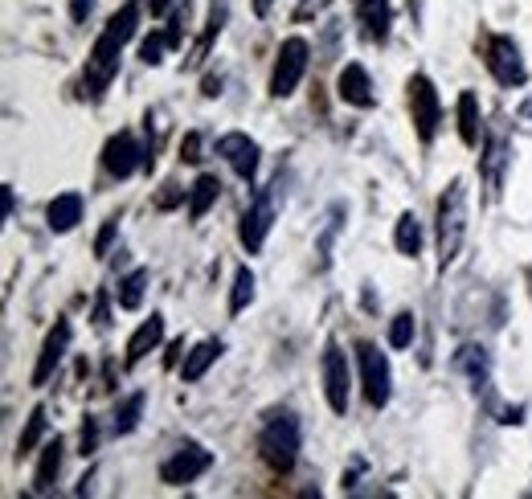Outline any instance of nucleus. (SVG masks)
Instances as JSON below:
<instances>
[{"label":"nucleus","instance_id":"f257e3e1","mask_svg":"<svg viewBox=\"0 0 532 499\" xmlns=\"http://www.w3.org/2000/svg\"><path fill=\"white\" fill-rule=\"evenodd\" d=\"M136 29H140V5H136V0H127V5L107 21V29L95 37L91 58H86L82 86H86V95H91V99H99L103 90L111 86V78L119 74V54H123V45L136 37Z\"/></svg>","mask_w":532,"mask_h":499},{"label":"nucleus","instance_id":"f03ea898","mask_svg":"<svg viewBox=\"0 0 532 499\" xmlns=\"http://www.w3.org/2000/svg\"><path fill=\"white\" fill-rule=\"evenodd\" d=\"M299 446H303V426L291 410H279L262 422V434H258V450L271 471L287 475L295 463H299Z\"/></svg>","mask_w":532,"mask_h":499},{"label":"nucleus","instance_id":"7ed1b4c3","mask_svg":"<svg viewBox=\"0 0 532 499\" xmlns=\"http://www.w3.org/2000/svg\"><path fill=\"white\" fill-rule=\"evenodd\" d=\"M467 238V180L455 176L447 193L438 197V258L442 266L455 262Z\"/></svg>","mask_w":532,"mask_h":499},{"label":"nucleus","instance_id":"20e7f679","mask_svg":"<svg viewBox=\"0 0 532 499\" xmlns=\"http://www.w3.org/2000/svg\"><path fill=\"white\" fill-rule=\"evenodd\" d=\"M279 201H283V176H275L271 185L254 193V201H250V209H246V217H242V230H238L246 254H258V250L266 246V238H271V225H275Z\"/></svg>","mask_w":532,"mask_h":499},{"label":"nucleus","instance_id":"39448f33","mask_svg":"<svg viewBox=\"0 0 532 499\" xmlns=\"http://www.w3.org/2000/svg\"><path fill=\"white\" fill-rule=\"evenodd\" d=\"M307 62H312V45L303 37H287L279 45V58H275V74H271V95L275 99H291L295 86L307 74Z\"/></svg>","mask_w":532,"mask_h":499},{"label":"nucleus","instance_id":"423d86ee","mask_svg":"<svg viewBox=\"0 0 532 499\" xmlns=\"http://www.w3.org/2000/svg\"><path fill=\"white\" fill-rule=\"evenodd\" d=\"M357 365H361V385L365 401L373 410H385L393 397V373H389V356L377 344H357Z\"/></svg>","mask_w":532,"mask_h":499},{"label":"nucleus","instance_id":"0eeeda50","mask_svg":"<svg viewBox=\"0 0 532 499\" xmlns=\"http://www.w3.org/2000/svg\"><path fill=\"white\" fill-rule=\"evenodd\" d=\"M410 90V115H414V131H418V140L430 144L434 135H438V123H442V99H438V90L426 74H414L406 82Z\"/></svg>","mask_w":532,"mask_h":499},{"label":"nucleus","instance_id":"6e6552de","mask_svg":"<svg viewBox=\"0 0 532 499\" xmlns=\"http://www.w3.org/2000/svg\"><path fill=\"white\" fill-rule=\"evenodd\" d=\"M320 377H324V397L332 405V414H348V393H352V373H348V352L328 340L320 356Z\"/></svg>","mask_w":532,"mask_h":499},{"label":"nucleus","instance_id":"1a4fd4ad","mask_svg":"<svg viewBox=\"0 0 532 499\" xmlns=\"http://www.w3.org/2000/svg\"><path fill=\"white\" fill-rule=\"evenodd\" d=\"M209 467H213V455H209V450H205L201 442H185V446H176L172 455L160 463V479H164L168 487H185V483L201 479Z\"/></svg>","mask_w":532,"mask_h":499},{"label":"nucleus","instance_id":"9d476101","mask_svg":"<svg viewBox=\"0 0 532 499\" xmlns=\"http://www.w3.org/2000/svg\"><path fill=\"white\" fill-rule=\"evenodd\" d=\"M487 66H492L500 86H524L528 82V66L520 58V45L508 33H496L492 41H487Z\"/></svg>","mask_w":532,"mask_h":499},{"label":"nucleus","instance_id":"9b49d317","mask_svg":"<svg viewBox=\"0 0 532 499\" xmlns=\"http://www.w3.org/2000/svg\"><path fill=\"white\" fill-rule=\"evenodd\" d=\"M70 340H74V328H70V320H58L54 328H50V336H46V344H41V352H37V365H33V385L41 389L54 373H58V365L66 360V352H70Z\"/></svg>","mask_w":532,"mask_h":499},{"label":"nucleus","instance_id":"f8f14e48","mask_svg":"<svg viewBox=\"0 0 532 499\" xmlns=\"http://www.w3.org/2000/svg\"><path fill=\"white\" fill-rule=\"evenodd\" d=\"M140 164H148V160H144V148L136 144V135H131V131H119V135H111V140H107V148H103V168H107V176H115V180H127V176L136 172Z\"/></svg>","mask_w":532,"mask_h":499},{"label":"nucleus","instance_id":"ddd939ff","mask_svg":"<svg viewBox=\"0 0 532 499\" xmlns=\"http://www.w3.org/2000/svg\"><path fill=\"white\" fill-rule=\"evenodd\" d=\"M217 156H226L234 176H242L246 185L258 176V144L250 140L246 131H226V135H221V140H217Z\"/></svg>","mask_w":532,"mask_h":499},{"label":"nucleus","instance_id":"4468645a","mask_svg":"<svg viewBox=\"0 0 532 499\" xmlns=\"http://www.w3.org/2000/svg\"><path fill=\"white\" fill-rule=\"evenodd\" d=\"M336 95H340V103H348V107H361V111L377 107L373 78H369V70H365L361 62H348V66L340 70V78H336Z\"/></svg>","mask_w":532,"mask_h":499},{"label":"nucleus","instance_id":"2eb2a0df","mask_svg":"<svg viewBox=\"0 0 532 499\" xmlns=\"http://www.w3.org/2000/svg\"><path fill=\"white\" fill-rule=\"evenodd\" d=\"M226 17H230V0H213V9H209V21L201 29V41L193 45V54H189V66H201L213 50V41L221 37V29H226Z\"/></svg>","mask_w":532,"mask_h":499},{"label":"nucleus","instance_id":"dca6fc26","mask_svg":"<svg viewBox=\"0 0 532 499\" xmlns=\"http://www.w3.org/2000/svg\"><path fill=\"white\" fill-rule=\"evenodd\" d=\"M357 5V17L365 25V33L373 41H385L389 29H393V9H389V0H352Z\"/></svg>","mask_w":532,"mask_h":499},{"label":"nucleus","instance_id":"f3484780","mask_svg":"<svg viewBox=\"0 0 532 499\" xmlns=\"http://www.w3.org/2000/svg\"><path fill=\"white\" fill-rule=\"evenodd\" d=\"M160 340H164V315H152V320H144L136 328V336L127 340V365H140L148 352L160 348Z\"/></svg>","mask_w":532,"mask_h":499},{"label":"nucleus","instance_id":"a211bd4d","mask_svg":"<svg viewBox=\"0 0 532 499\" xmlns=\"http://www.w3.org/2000/svg\"><path fill=\"white\" fill-rule=\"evenodd\" d=\"M455 369L467 373V381H471L475 389H483V385H487V373H492V356H487L483 344H463V348L455 352Z\"/></svg>","mask_w":532,"mask_h":499},{"label":"nucleus","instance_id":"6ab92c4d","mask_svg":"<svg viewBox=\"0 0 532 499\" xmlns=\"http://www.w3.org/2000/svg\"><path fill=\"white\" fill-rule=\"evenodd\" d=\"M78 221H82V197H78V193H62V197L50 201V209H46V225H50L54 234H70Z\"/></svg>","mask_w":532,"mask_h":499},{"label":"nucleus","instance_id":"aec40b11","mask_svg":"<svg viewBox=\"0 0 532 499\" xmlns=\"http://www.w3.org/2000/svg\"><path fill=\"white\" fill-rule=\"evenodd\" d=\"M62 455H66L62 438L46 442V450H41V459H37V471H33V491H37V495L54 491V479H58V471H62Z\"/></svg>","mask_w":532,"mask_h":499},{"label":"nucleus","instance_id":"412c9836","mask_svg":"<svg viewBox=\"0 0 532 499\" xmlns=\"http://www.w3.org/2000/svg\"><path fill=\"white\" fill-rule=\"evenodd\" d=\"M217 197H221V180L213 172H201L189 189V221H201L217 205Z\"/></svg>","mask_w":532,"mask_h":499},{"label":"nucleus","instance_id":"4be33fe9","mask_svg":"<svg viewBox=\"0 0 532 499\" xmlns=\"http://www.w3.org/2000/svg\"><path fill=\"white\" fill-rule=\"evenodd\" d=\"M221 352H226V344H221V340H201L193 352H185L181 377H185V381H201V377L209 373V365H213V360H217Z\"/></svg>","mask_w":532,"mask_h":499},{"label":"nucleus","instance_id":"5701e85b","mask_svg":"<svg viewBox=\"0 0 532 499\" xmlns=\"http://www.w3.org/2000/svg\"><path fill=\"white\" fill-rule=\"evenodd\" d=\"M393 246L402 258H418L422 254V221L414 213H402L397 217V230H393Z\"/></svg>","mask_w":532,"mask_h":499},{"label":"nucleus","instance_id":"b1692460","mask_svg":"<svg viewBox=\"0 0 532 499\" xmlns=\"http://www.w3.org/2000/svg\"><path fill=\"white\" fill-rule=\"evenodd\" d=\"M144 393H131V397H123L119 405H115V414H111V434H131L140 426V418H144Z\"/></svg>","mask_w":532,"mask_h":499},{"label":"nucleus","instance_id":"393cba45","mask_svg":"<svg viewBox=\"0 0 532 499\" xmlns=\"http://www.w3.org/2000/svg\"><path fill=\"white\" fill-rule=\"evenodd\" d=\"M459 135L467 148H479V99L475 90H463L459 95Z\"/></svg>","mask_w":532,"mask_h":499},{"label":"nucleus","instance_id":"a878e982","mask_svg":"<svg viewBox=\"0 0 532 499\" xmlns=\"http://www.w3.org/2000/svg\"><path fill=\"white\" fill-rule=\"evenodd\" d=\"M144 291H148V270H144V266H136V270H131V275L119 283L115 299H119V307H123V311H140Z\"/></svg>","mask_w":532,"mask_h":499},{"label":"nucleus","instance_id":"bb28decb","mask_svg":"<svg viewBox=\"0 0 532 499\" xmlns=\"http://www.w3.org/2000/svg\"><path fill=\"white\" fill-rule=\"evenodd\" d=\"M41 434H46V405H37V410L29 414V422H25L21 438H17V455H21V459L33 455V446L41 442Z\"/></svg>","mask_w":532,"mask_h":499},{"label":"nucleus","instance_id":"cd10ccee","mask_svg":"<svg viewBox=\"0 0 532 499\" xmlns=\"http://www.w3.org/2000/svg\"><path fill=\"white\" fill-rule=\"evenodd\" d=\"M254 303V270L250 266H238L234 270V291H230V311H246Z\"/></svg>","mask_w":532,"mask_h":499},{"label":"nucleus","instance_id":"c85d7f7f","mask_svg":"<svg viewBox=\"0 0 532 499\" xmlns=\"http://www.w3.org/2000/svg\"><path fill=\"white\" fill-rule=\"evenodd\" d=\"M414 332H418L414 311H397L393 320H389V348H410L414 344Z\"/></svg>","mask_w":532,"mask_h":499},{"label":"nucleus","instance_id":"c756f323","mask_svg":"<svg viewBox=\"0 0 532 499\" xmlns=\"http://www.w3.org/2000/svg\"><path fill=\"white\" fill-rule=\"evenodd\" d=\"M504 160H508L504 140H492V144H487V160H483L487 168H483V172H487V185H492V193L500 189V168H504Z\"/></svg>","mask_w":532,"mask_h":499},{"label":"nucleus","instance_id":"7c9ffc66","mask_svg":"<svg viewBox=\"0 0 532 499\" xmlns=\"http://www.w3.org/2000/svg\"><path fill=\"white\" fill-rule=\"evenodd\" d=\"M168 45H172V41H168V33H152V37H144V45H140V58H144L148 66H160Z\"/></svg>","mask_w":532,"mask_h":499},{"label":"nucleus","instance_id":"2f4dec72","mask_svg":"<svg viewBox=\"0 0 532 499\" xmlns=\"http://www.w3.org/2000/svg\"><path fill=\"white\" fill-rule=\"evenodd\" d=\"M115 234H119V217H111L107 225H103V230H99V238H95V254L103 258L107 250H111V242H115Z\"/></svg>","mask_w":532,"mask_h":499},{"label":"nucleus","instance_id":"473e14b6","mask_svg":"<svg viewBox=\"0 0 532 499\" xmlns=\"http://www.w3.org/2000/svg\"><path fill=\"white\" fill-rule=\"evenodd\" d=\"M91 13H95V0H70V21L74 25H86Z\"/></svg>","mask_w":532,"mask_h":499},{"label":"nucleus","instance_id":"72a5a7b5","mask_svg":"<svg viewBox=\"0 0 532 499\" xmlns=\"http://www.w3.org/2000/svg\"><path fill=\"white\" fill-rule=\"evenodd\" d=\"M181 152H185V160H189V164H197V160H201V135H197V131H189V135H185Z\"/></svg>","mask_w":532,"mask_h":499},{"label":"nucleus","instance_id":"f704fd0d","mask_svg":"<svg viewBox=\"0 0 532 499\" xmlns=\"http://www.w3.org/2000/svg\"><path fill=\"white\" fill-rule=\"evenodd\" d=\"M201 86H205V90H201L205 99H217V95H221V86H226V78H221V74H209Z\"/></svg>","mask_w":532,"mask_h":499},{"label":"nucleus","instance_id":"c9c22d12","mask_svg":"<svg viewBox=\"0 0 532 499\" xmlns=\"http://www.w3.org/2000/svg\"><path fill=\"white\" fill-rule=\"evenodd\" d=\"M181 197H185V193H181V189H176V185H164V193L156 197V205H160V209H172V205H176V201H181Z\"/></svg>","mask_w":532,"mask_h":499},{"label":"nucleus","instance_id":"e433bc0d","mask_svg":"<svg viewBox=\"0 0 532 499\" xmlns=\"http://www.w3.org/2000/svg\"><path fill=\"white\" fill-rule=\"evenodd\" d=\"M95 324H99V328H107V324H111V320H107V299H99V303H95Z\"/></svg>","mask_w":532,"mask_h":499},{"label":"nucleus","instance_id":"4c0bfd02","mask_svg":"<svg viewBox=\"0 0 532 499\" xmlns=\"http://www.w3.org/2000/svg\"><path fill=\"white\" fill-rule=\"evenodd\" d=\"M168 5H172V0H148V9H152V17H164V13H168Z\"/></svg>","mask_w":532,"mask_h":499},{"label":"nucleus","instance_id":"58836bf2","mask_svg":"<svg viewBox=\"0 0 532 499\" xmlns=\"http://www.w3.org/2000/svg\"><path fill=\"white\" fill-rule=\"evenodd\" d=\"M13 209H17V201H13V185H5V221L13 217Z\"/></svg>","mask_w":532,"mask_h":499},{"label":"nucleus","instance_id":"ea45409f","mask_svg":"<svg viewBox=\"0 0 532 499\" xmlns=\"http://www.w3.org/2000/svg\"><path fill=\"white\" fill-rule=\"evenodd\" d=\"M271 5H275V0H254V13L266 17V13H271Z\"/></svg>","mask_w":532,"mask_h":499}]
</instances>
